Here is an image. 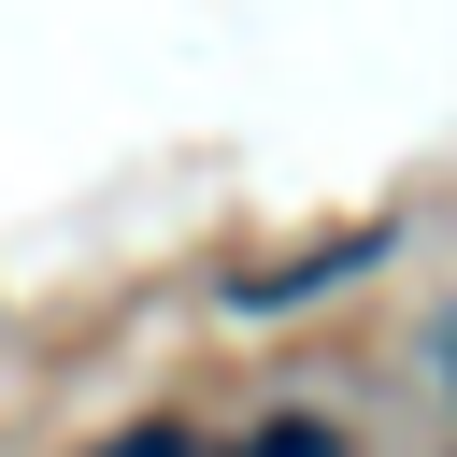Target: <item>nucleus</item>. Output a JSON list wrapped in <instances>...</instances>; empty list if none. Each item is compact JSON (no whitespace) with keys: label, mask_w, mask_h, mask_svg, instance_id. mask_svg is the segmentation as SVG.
Segmentation results:
<instances>
[{"label":"nucleus","mask_w":457,"mask_h":457,"mask_svg":"<svg viewBox=\"0 0 457 457\" xmlns=\"http://www.w3.org/2000/svg\"><path fill=\"white\" fill-rule=\"evenodd\" d=\"M386 257V228H343V243H314V257H286V271H257V286H228L243 314H300V300H328L343 271H371Z\"/></svg>","instance_id":"nucleus-1"},{"label":"nucleus","mask_w":457,"mask_h":457,"mask_svg":"<svg viewBox=\"0 0 457 457\" xmlns=\"http://www.w3.org/2000/svg\"><path fill=\"white\" fill-rule=\"evenodd\" d=\"M228 457H343V428H314V414H271V428H243Z\"/></svg>","instance_id":"nucleus-2"},{"label":"nucleus","mask_w":457,"mask_h":457,"mask_svg":"<svg viewBox=\"0 0 457 457\" xmlns=\"http://www.w3.org/2000/svg\"><path fill=\"white\" fill-rule=\"evenodd\" d=\"M100 457H200V443H186V428H171V414H143V428H114V443H100Z\"/></svg>","instance_id":"nucleus-3"},{"label":"nucleus","mask_w":457,"mask_h":457,"mask_svg":"<svg viewBox=\"0 0 457 457\" xmlns=\"http://www.w3.org/2000/svg\"><path fill=\"white\" fill-rule=\"evenodd\" d=\"M428 371H443V400H457V300L428 314Z\"/></svg>","instance_id":"nucleus-4"}]
</instances>
